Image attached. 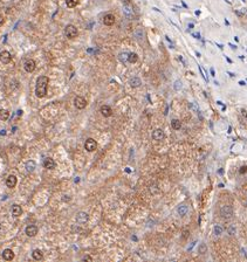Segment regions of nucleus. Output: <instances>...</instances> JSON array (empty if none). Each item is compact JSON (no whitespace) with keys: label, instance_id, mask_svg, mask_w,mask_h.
Wrapping results in <instances>:
<instances>
[{"label":"nucleus","instance_id":"nucleus-1","mask_svg":"<svg viewBox=\"0 0 247 262\" xmlns=\"http://www.w3.org/2000/svg\"><path fill=\"white\" fill-rule=\"evenodd\" d=\"M48 77L47 76H40L36 81V88H35V95L40 98L45 97L47 94V87H48Z\"/></svg>","mask_w":247,"mask_h":262},{"label":"nucleus","instance_id":"nucleus-2","mask_svg":"<svg viewBox=\"0 0 247 262\" xmlns=\"http://www.w3.org/2000/svg\"><path fill=\"white\" fill-rule=\"evenodd\" d=\"M77 28L74 26V25H68L66 28H65V34L68 39H74L77 36Z\"/></svg>","mask_w":247,"mask_h":262},{"label":"nucleus","instance_id":"nucleus-3","mask_svg":"<svg viewBox=\"0 0 247 262\" xmlns=\"http://www.w3.org/2000/svg\"><path fill=\"white\" fill-rule=\"evenodd\" d=\"M220 215H221L223 218H225V219H230V218H232V215H233V208H232V206H230V205L223 206V207L220 208Z\"/></svg>","mask_w":247,"mask_h":262},{"label":"nucleus","instance_id":"nucleus-4","mask_svg":"<svg viewBox=\"0 0 247 262\" xmlns=\"http://www.w3.org/2000/svg\"><path fill=\"white\" fill-rule=\"evenodd\" d=\"M84 149H86L87 151H89V152L95 151V150L97 149V143H96V141L93 139V138H88V139L86 141V143H84Z\"/></svg>","mask_w":247,"mask_h":262},{"label":"nucleus","instance_id":"nucleus-5","mask_svg":"<svg viewBox=\"0 0 247 262\" xmlns=\"http://www.w3.org/2000/svg\"><path fill=\"white\" fill-rule=\"evenodd\" d=\"M74 104L77 109H84L87 107V101H86V98H83L81 96H76L74 98Z\"/></svg>","mask_w":247,"mask_h":262},{"label":"nucleus","instance_id":"nucleus-6","mask_svg":"<svg viewBox=\"0 0 247 262\" xmlns=\"http://www.w3.org/2000/svg\"><path fill=\"white\" fill-rule=\"evenodd\" d=\"M152 138H153V141H157V142L163 141L165 138V133H164V131L162 129H156L152 132Z\"/></svg>","mask_w":247,"mask_h":262},{"label":"nucleus","instance_id":"nucleus-7","mask_svg":"<svg viewBox=\"0 0 247 262\" xmlns=\"http://www.w3.org/2000/svg\"><path fill=\"white\" fill-rule=\"evenodd\" d=\"M25 233H26V235H27V236H29V238L35 236V235L38 234V227H36L35 225H29V226H27V227H26Z\"/></svg>","mask_w":247,"mask_h":262},{"label":"nucleus","instance_id":"nucleus-8","mask_svg":"<svg viewBox=\"0 0 247 262\" xmlns=\"http://www.w3.org/2000/svg\"><path fill=\"white\" fill-rule=\"evenodd\" d=\"M23 68H25V70L27 73H32V72L35 70V62L33 60H31V59L29 60H26L25 63H23Z\"/></svg>","mask_w":247,"mask_h":262},{"label":"nucleus","instance_id":"nucleus-9","mask_svg":"<svg viewBox=\"0 0 247 262\" xmlns=\"http://www.w3.org/2000/svg\"><path fill=\"white\" fill-rule=\"evenodd\" d=\"M88 219H89V217H88V214H87L86 212H80V213L76 215V222L80 224V225L86 224V222L88 221Z\"/></svg>","mask_w":247,"mask_h":262},{"label":"nucleus","instance_id":"nucleus-10","mask_svg":"<svg viewBox=\"0 0 247 262\" xmlns=\"http://www.w3.org/2000/svg\"><path fill=\"white\" fill-rule=\"evenodd\" d=\"M11 60H12V56H11V54H9L7 50H4V52L0 53V61H1L4 65L9 63Z\"/></svg>","mask_w":247,"mask_h":262},{"label":"nucleus","instance_id":"nucleus-11","mask_svg":"<svg viewBox=\"0 0 247 262\" xmlns=\"http://www.w3.org/2000/svg\"><path fill=\"white\" fill-rule=\"evenodd\" d=\"M16 182H18V180H16V177L15 175H8L7 179H6V186L9 187V188L15 187Z\"/></svg>","mask_w":247,"mask_h":262},{"label":"nucleus","instance_id":"nucleus-12","mask_svg":"<svg viewBox=\"0 0 247 262\" xmlns=\"http://www.w3.org/2000/svg\"><path fill=\"white\" fill-rule=\"evenodd\" d=\"M100 112L104 116V117H110L113 115V110L109 105H102L101 109H100Z\"/></svg>","mask_w":247,"mask_h":262},{"label":"nucleus","instance_id":"nucleus-13","mask_svg":"<svg viewBox=\"0 0 247 262\" xmlns=\"http://www.w3.org/2000/svg\"><path fill=\"white\" fill-rule=\"evenodd\" d=\"M114 22H115V16H114V14H107V15H104V18H103V23H104L106 26H111V25H114Z\"/></svg>","mask_w":247,"mask_h":262},{"label":"nucleus","instance_id":"nucleus-14","mask_svg":"<svg viewBox=\"0 0 247 262\" xmlns=\"http://www.w3.org/2000/svg\"><path fill=\"white\" fill-rule=\"evenodd\" d=\"M2 258H4V260H6V261H11V260H13V259H14V253H13V251H12V249H5V251L2 252Z\"/></svg>","mask_w":247,"mask_h":262},{"label":"nucleus","instance_id":"nucleus-15","mask_svg":"<svg viewBox=\"0 0 247 262\" xmlns=\"http://www.w3.org/2000/svg\"><path fill=\"white\" fill-rule=\"evenodd\" d=\"M43 166L45 169H48V170H53L55 168V162L52 159V158H46L43 160Z\"/></svg>","mask_w":247,"mask_h":262},{"label":"nucleus","instance_id":"nucleus-16","mask_svg":"<svg viewBox=\"0 0 247 262\" xmlns=\"http://www.w3.org/2000/svg\"><path fill=\"white\" fill-rule=\"evenodd\" d=\"M12 214H13V217H20L22 214V208L19 205H13L12 206Z\"/></svg>","mask_w":247,"mask_h":262},{"label":"nucleus","instance_id":"nucleus-17","mask_svg":"<svg viewBox=\"0 0 247 262\" xmlns=\"http://www.w3.org/2000/svg\"><path fill=\"white\" fill-rule=\"evenodd\" d=\"M25 168H26V170H27L28 172H33V171L35 170V168H36V164H35L34 160H28V162L25 164Z\"/></svg>","mask_w":247,"mask_h":262},{"label":"nucleus","instance_id":"nucleus-18","mask_svg":"<svg viewBox=\"0 0 247 262\" xmlns=\"http://www.w3.org/2000/svg\"><path fill=\"white\" fill-rule=\"evenodd\" d=\"M32 255H33V259L36 260V261H40V260L43 259V254H42V252H41L40 249H35V251L32 253Z\"/></svg>","mask_w":247,"mask_h":262},{"label":"nucleus","instance_id":"nucleus-19","mask_svg":"<svg viewBox=\"0 0 247 262\" xmlns=\"http://www.w3.org/2000/svg\"><path fill=\"white\" fill-rule=\"evenodd\" d=\"M123 12L126 16H132L133 15V9H132V7L130 5H124Z\"/></svg>","mask_w":247,"mask_h":262},{"label":"nucleus","instance_id":"nucleus-20","mask_svg":"<svg viewBox=\"0 0 247 262\" xmlns=\"http://www.w3.org/2000/svg\"><path fill=\"white\" fill-rule=\"evenodd\" d=\"M187 212H189V207H187V206L182 205V206H179V207H178V214H179L180 217L186 215V213H187Z\"/></svg>","mask_w":247,"mask_h":262},{"label":"nucleus","instance_id":"nucleus-21","mask_svg":"<svg viewBox=\"0 0 247 262\" xmlns=\"http://www.w3.org/2000/svg\"><path fill=\"white\" fill-rule=\"evenodd\" d=\"M142 84V81L138 79V77H132L131 80H130V86L132 88H137L139 87Z\"/></svg>","mask_w":247,"mask_h":262},{"label":"nucleus","instance_id":"nucleus-22","mask_svg":"<svg viewBox=\"0 0 247 262\" xmlns=\"http://www.w3.org/2000/svg\"><path fill=\"white\" fill-rule=\"evenodd\" d=\"M128 61L130 63H136L138 61V55L136 53H129V56H128Z\"/></svg>","mask_w":247,"mask_h":262},{"label":"nucleus","instance_id":"nucleus-23","mask_svg":"<svg viewBox=\"0 0 247 262\" xmlns=\"http://www.w3.org/2000/svg\"><path fill=\"white\" fill-rule=\"evenodd\" d=\"M171 126H172V129H175V130H179L180 126H182V123H180L179 119H172V121H171Z\"/></svg>","mask_w":247,"mask_h":262},{"label":"nucleus","instance_id":"nucleus-24","mask_svg":"<svg viewBox=\"0 0 247 262\" xmlns=\"http://www.w3.org/2000/svg\"><path fill=\"white\" fill-rule=\"evenodd\" d=\"M8 117H9V112L7 110H5V109H1L0 110V119L1 121H6V119H8Z\"/></svg>","mask_w":247,"mask_h":262},{"label":"nucleus","instance_id":"nucleus-25","mask_svg":"<svg viewBox=\"0 0 247 262\" xmlns=\"http://www.w3.org/2000/svg\"><path fill=\"white\" fill-rule=\"evenodd\" d=\"M79 4V0H66V5L69 8H74Z\"/></svg>","mask_w":247,"mask_h":262},{"label":"nucleus","instance_id":"nucleus-26","mask_svg":"<svg viewBox=\"0 0 247 262\" xmlns=\"http://www.w3.org/2000/svg\"><path fill=\"white\" fill-rule=\"evenodd\" d=\"M206 252H207V247H206V245H205V244H200L199 247H198V253H199V254H205Z\"/></svg>","mask_w":247,"mask_h":262},{"label":"nucleus","instance_id":"nucleus-27","mask_svg":"<svg viewBox=\"0 0 247 262\" xmlns=\"http://www.w3.org/2000/svg\"><path fill=\"white\" fill-rule=\"evenodd\" d=\"M128 56H129V53H125V52H123V53H121L120 55H119V59H120V61L121 62H126L128 61Z\"/></svg>","mask_w":247,"mask_h":262},{"label":"nucleus","instance_id":"nucleus-28","mask_svg":"<svg viewBox=\"0 0 247 262\" xmlns=\"http://www.w3.org/2000/svg\"><path fill=\"white\" fill-rule=\"evenodd\" d=\"M143 35H144V32L142 28H138L136 32H135V36L138 39V40H142L143 39Z\"/></svg>","mask_w":247,"mask_h":262},{"label":"nucleus","instance_id":"nucleus-29","mask_svg":"<svg viewBox=\"0 0 247 262\" xmlns=\"http://www.w3.org/2000/svg\"><path fill=\"white\" fill-rule=\"evenodd\" d=\"M223 231H224V229H223V227H221L220 225H216V226H214V234H216V235H220V234L223 233Z\"/></svg>","mask_w":247,"mask_h":262},{"label":"nucleus","instance_id":"nucleus-30","mask_svg":"<svg viewBox=\"0 0 247 262\" xmlns=\"http://www.w3.org/2000/svg\"><path fill=\"white\" fill-rule=\"evenodd\" d=\"M175 89H176V90L182 89V82H180V81H176V82H175Z\"/></svg>","mask_w":247,"mask_h":262},{"label":"nucleus","instance_id":"nucleus-31","mask_svg":"<svg viewBox=\"0 0 247 262\" xmlns=\"http://www.w3.org/2000/svg\"><path fill=\"white\" fill-rule=\"evenodd\" d=\"M239 172H240V175H244V173H246V172H247V165H244V166H241V168H240V170H239Z\"/></svg>","mask_w":247,"mask_h":262},{"label":"nucleus","instance_id":"nucleus-32","mask_svg":"<svg viewBox=\"0 0 247 262\" xmlns=\"http://www.w3.org/2000/svg\"><path fill=\"white\" fill-rule=\"evenodd\" d=\"M82 260H83V261H86V260H87V261H92V258H90V256H88V255H87V256H84V258H83V259H82Z\"/></svg>","mask_w":247,"mask_h":262},{"label":"nucleus","instance_id":"nucleus-33","mask_svg":"<svg viewBox=\"0 0 247 262\" xmlns=\"http://www.w3.org/2000/svg\"><path fill=\"white\" fill-rule=\"evenodd\" d=\"M122 2H123L124 5H130V2H131V0H122Z\"/></svg>","mask_w":247,"mask_h":262},{"label":"nucleus","instance_id":"nucleus-34","mask_svg":"<svg viewBox=\"0 0 247 262\" xmlns=\"http://www.w3.org/2000/svg\"><path fill=\"white\" fill-rule=\"evenodd\" d=\"M234 231H236V229H234V228H233V227H231V228H230V229H229V232H230V234H231V235H232V234H233V233H234Z\"/></svg>","mask_w":247,"mask_h":262},{"label":"nucleus","instance_id":"nucleus-35","mask_svg":"<svg viewBox=\"0 0 247 262\" xmlns=\"http://www.w3.org/2000/svg\"><path fill=\"white\" fill-rule=\"evenodd\" d=\"M192 35H193V36H194V38H197V39H199V38H200V35H199V33H193V34H192Z\"/></svg>","mask_w":247,"mask_h":262},{"label":"nucleus","instance_id":"nucleus-36","mask_svg":"<svg viewBox=\"0 0 247 262\" xmlns=\"http://www.w3.org/2000/svg\"><path fill=\"white\" fill-rule=\"evenodd\" d=\"M2 23H4V16H2L1 14H0V26H1Z\"/></svg>","mask_w":247,"mask_h":262},{"label":"nucleus","instance_id":"nucleus-37","mask_svg":"<svg viewBox=\"0 0 247 262\" xmlns=\"http://www.w3.org/2000/svg\"><path fill=\"white\" fill-rule=\"evenodd\" d=\"M211 75L212 76H216V73H214V69L213 68H211Z\"/></svg>","mask_w":247,"mask_h":262},{"label":"nucleus","instance_id":"nucleus-38","mask_svg":"<svg viewBox=\"0 0 247 262\" xmlns=\"http://www.w3.org/2000/svg\"><path fill=\"white\" fill-rule=\"evenodd\" d=\"M194 13H196V15H199V14H200V11H199V9H197Z\"/></svg>","mask_w":247,"mask_h":262},{"label":"nucleus","instance_id":"nucleus-39","mask_svg":"<svg viewBox=\"0 0 247 262\" xmlns=\"http://www.w3.org/2000/svg\"><path fill=\"white\" fill-rule=\"evenodd\" d=\"M239 84H240V86H245V82H244V81H240Z\"/></svg>","mask_w":247,"mask_h":262},{"label":"nucleus","instance_id":"nucleus-40","mask_svg":"<svg viewBox=\"0 0 247 262\" xmlns=\"http://www.w3.org/2000/svg\"><path fill=\"white\" fill-rule=\"evenodd\" d=\"M217 104H219V105H223V102H221V101H217Z\"/></svg>","mask_w":247,"mask_h":262},{"label":"nucleus","instance_id":"nucleus-41","mask_svg":"<svg viewBox=\"0 0 247 262\" xmlns=\"http://www.w3.org/2000/svg\"><path fill=\"white\" fill-rule=\"evenodd\" d=\"M182 2H183V6H184V7H185V8H187V5H186V4H185V2H184V1H182Z\"/></svg>","mask_w":247,"mask_h":262},{"label":"nucleus","instance_id":"nucleus-42","mask_svg":"<svg viewBox=\"0 0 247 262\" xmlns=\"http://www.w3.org/2000/svg\"><path fill=\"white\" fill-rule=\"evenodd\" d=\"M226 60H227V62H230V63H232V60H231V59H229V58H226Z\"/></svg>","mask_w":247,"mask_h":262},{"label":"nucleus","instance_id":"nucleus-43","mask_svg":"<svg viewBox=\"0 0 247 262\" xmlns=\"http://www.w3.org/2000/svg\"><path fill=\"white\" fill-rule=\"evenodd\" d=\"M189 28H193V23H190L189 25Z\"/></svg>","mask_w":247,"mask_h":262},{"label":"nucleus","instance_id":"nucleus-44","mask_svg":"<svg viewBox=\"0 0 247 262\" xmlns=\"http://www.w3.org/2000/svg\"><path fill=\"white\" fill-rule=\"evenodd\" d=\"M230 46H231L233 49H237V46H233V45H230Z\"/></svg>","mask_w":247,"mask_h":262}]
</instances>
